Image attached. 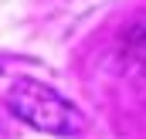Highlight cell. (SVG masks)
Instances as JSON below:
<instances>
[{
  "label": "cell",
  "instance_id": "6da1fadb",
  "mask_svg": "<svg viewBox=\"0 0 146 139\" xmlns=\"http://www.w3.org/2000/svg\"><path fill=\"white\" fill-rule=\"evenodd\" d=\"M7 105H10V112H14L21 122H27L37 132L75 136V132H82V126H85L82 112H78L65 95H58L54 88L41 85L34 78H21V81L10 88Z\"/></svg>",
  "mask_w": 146,
  "mask_h": 139
}]
</instances>
